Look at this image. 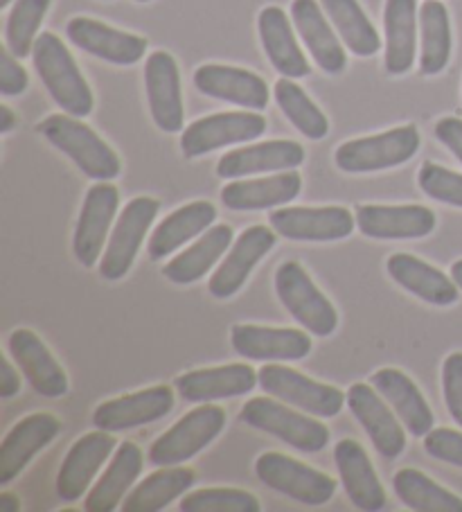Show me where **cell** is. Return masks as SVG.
Listing matches in <instances>:
<instances>
[{
    "mask_svg": "<svg viewBox=\"0 0 462 512\" xmlns=\"http://www.w3.org/2000/svg\"><path fill=\"white\" fill-rule=\"evenodd\" d=\"M34 68L41 77L43 86L48 88L52 100H55L68 116L86 118L91 116L95 107L93 91L84 75L79 73L73 55H70L66 43L52 32L39 34L32 50Z\"/></svg>",
    "mask_w": 462,
    "mask_h": 512,
    "instance_id": "obj_1",
    "label": "cell"
},
{
    "mask_svg": "<svg viewBox=\"0 0 462 512\" xmlns=\"http://www.w3.org/2000/svg\"><path fill=\"white\" fill-rule=\"evenodd\" d=\"M39 134L64 152L88 179L111 181L120 176V158L95 131L75 116H48L37 127Z\"/></svg>",
    "mask_w": 462,
    "mask_h": 512,
    "instance_id": "obj_2",
    "label": "cell"
},
{
    "mask_svg": "<svg viewBox=\"0 0 462 512\" xmlns=\"http://www.w3.org/2000/svg\"><path fill=\"white\" fill-rule=\"evenodd\" d=\"M239 418H242L244 425L280 438L282 443L298 449V452L318 454L330 443V429L321 420L291 411L289 406L275 402L271 397H253V400H248L242 406Z\"/></svg>",
    "mask_w": 462,
    "mask_h": 512,
    "instance_id": "obj_3",
    "label": "cell"
},
{
    "mask_svg": "<svg viewBox=\"0 0 462 512\" xmlns=\"http://www.w3.org/2000/svg\"><path fill=\"white\" fill-rule=\"evenodd\" d=\"M275 294L293 319L314 337H330L339 328V312L298 262H282L275 271Z\"/></svg>",
    "mask_w": 462,
    "mask_h": 512,
    "instance_id": "obj_4",
    "label": "cell"
},
{
    "mask_svg": "<svg viewBox=\"0 0 462 512\" xmlns=\"http://www.w3.org/2000/svg\"><path fill=\"white\" fill-rule=\"evenodd\" d=\"M422 138L415 125H404L377 136L354 138L336 149V167L348 174H370L390 170L411 161L420 152Z\"/></svg>",
    "mask_w": 462,
    "mask_h": 512,
    "instance_id": "obj_5",
    "label": "cell"
},
{
    "mask_svg": "<svg viewBox=\"0 0 462 512\" xmlns=\"http://www.w3.org/2000/svg\"><path fill=\"white\" fill-rule=\"evenodd\" d=\"M226 427V411L221 406L206 402L174 422L149 447V463L158 467L183 465L185 461L203 452Z\"/></svg>",
    "mask_w": 462,
    "mask_h": 512,
    "instance_id": "obj_6",
    "label": "cell"
},
{
    "mask_svg": "<svg viewBox=\"0 0 462 512\" xmlns=\"http://www.w3.org/2000/svg\"><path fill=\"white\" fill-rule=\"evenodd\" d=\"M255 474L271 490L305 506H323L336 492V481L330 474L280 452H266L257 458Z\"/></svg>",
    "mask_w": 462,
    "mask_h": 512,
    "instance_id": "obj_7",
    "label": "cell"
},
{
    "mask_svg": "<svg viewBox=\"0 0 462 512\" xmlns=\"http://www.w3.org/2000/svg\"><path fill=\"white\" fill-rule=\"evenodd\" d=\"M257 384L278 400L298 406L300 411L312 413L316 418L339 416L345 404V395L336 386L309 379L298 370L278 364V361H271V364L260 368Z\"/></svg>",
    "mask_w": 462,
    "mask_h": 512,
    "instance_id": "obj_8",
    "label": "cell"
},
{
    "mask_svg": "<svg viewBox=\"0 0 462 512\" xmlns=\"http://www.w3.org/2000/svg\"><path fill=\"white\" fill-rule=\"evenodd\" d=\"M158 210L161 203L151 197H136L124 206L100 260V276L104 280H122L131 271Z\"/></svg>",
    "mask_w": 462,
    "mask_h": 512,
    "instance_id": "obj_9",
    "label": "cell"
},
{
    "mask_svg": "<svg viewBox=\"0 0 462 512\" xmlns=\"http://www.w3.org/2000/svg\"><path fill=\"white\" fill-rule=\"evenodd\" d=\"M266 131V120L255 111H228L194 120L183 131L181 152L185 158L206 156L215 149L248 143Z\"/></svg>",
    "mask_w": 462,
    "mask_h": 512,
    "instance_id": "obj_10",
    "label": "cell"
},
{
    "mask_svg": "<svg viewBox=\"0 0 462 512\" xmlns=\"http://www.w3.org/2000/svg\"><path fill=\"white\" fill-rule=\"evenodd\" d=\"M118 203L120 192L109 181L97 183L86 192L73 235V251L82 267L91 269L100 260L115 213H118Z\"/></svg>",
    "mask_w": 462,
    "mask_h": 512,
    "instance_id": "obj_11",
    "label": "cell"
},
{
    "mask_svg": "<svg viewBox=\"0 0 462 512\" xmlns=\"http://www.w3.org/2000/svg\"><path fill=\"white\" fill-rule=\"evenodd\" d=\"M269 222L291 242H339L354 233L357 217L341 206L280 208L269 213Z\"/></svg>",
    "mask_w": 462,
    "mask_h": 512,
    "instance_id": "obj_12",
    "label": "cell"
},
{
    "mask_svg": "<svg viewBox=\"0 0 462 512\" xmlns=\"http://www.w3.org/2000/svg\"><path fill=\"white\" fill-rule=\"evenodd\" d=\"M275 242H278V233L266 226H248L246 231L237 237L235 244L230 246L224 262L219 264L217 271L210 278V294L217 300L233 298L239 289L246 285L251 278L253 269L260 264V260L269 253Z\"/></svg>",
    "mask_w": 462,
    "mask_h": 512,
    "instance_id": "obj_13",
    "label": "cell"
},
{
    "mask_svg": "<svg viewBox=\"0 0 462 512\" xmlns=\"http://www.w3.org/2000/svg\"><path fill=\"white\" fill-rule=\"evenodd\" d=\"M145 88L149 111L156 127L165 134H179L183 129V93L176 59L165 50L151 52L145 61Z\"/></svg>",
    "mask_w": 462,
    "mask_h": 512,
    "instance_id": "obj_14",
    "label": "cell"
},
{
    "mask_svg": "<svg viewBox=\"0 0 462 512\" xmlns=\"http://www.w3.org/2000/svg\"><path fill=\"white\" fill-rule=\"evenodd\" d=\"M118 449V440L113 438L111 431H91L77 440L68 449L64 463L57 474V497L61 501H77L82 499L86 490L91 488L95 474L100 467L109 461V456Z\"/></svg>",
    "mask_w": 462,
    "mask_h": 512,
    "instance_id": "obj_15",
    "label": "cell"
},
{
    "mask_svg": "<svg viewBox=\"0 0 462 512\" xmlns=\"http://www.w3.org/2000/svg\"><path fill=\"white\" fill-rule=\"evenodd\" d=\"M174 409L170 386H151L145 391L102 402L93 411V427L102 431H127L165 418Z\"/></svg>",
    "mask_w": 462,
    "mask_h": 512,
    "instance_id": "obj_16",
    "label": "cell"
},
{
    "mask_svg": "<svg viewBox=\"0 0 462 512\" xmlns=\"http://www.w3.org/2000/svg\"><path fill=\"white\" fill-rule=\"evenodd\" d=\"M345 404L350 406L352 416L366 429L372 445L384 458L402 456L406 449V434L399 425L397 413L390 411L375 386L352 384L345 393Z\"/></svg>",
    "mask_w": 462,
    "mask_h": 512,
    "instance_id": "obj_17",
    "label": "cell"
},
{
    "mask_svg": "<svg viewBox=\"0 0 462 512\" xmlns=\"http://www.w3.org/2000/svg\"><path fill=\"white\" fill-rule=\"evenodd\" d=\"M66 32L73 46L115 66L138 64L147 52V39L115 30L102 21L88 19V16H77V19L68 21Z\"/></svg>",
    "mask_w": 462,
    "mask_h": 512,
    "instance_id": "obj_18",
    "label": "cell"
},
{
    "mask_svg": "<svg viewBox=\"0 0 462 512\" xmlns=\"http://www.w3.org/2000/svg\"><path fill=\"white\" fill-rule=\"evenodd\" d=\"M230 343L239 357L253 361H300L312 352L307 332L264 325H233Z\"/></svg>",
    "mask_w": 462,
    "mask_h": 512,
    "instance_id": "obj_19",
    "label": "cell"
},
{
    "mask_svg": "<svg viewBox=\"0 0 462 512\" xmlns=\"http://www.w3.org/2000/svg\"><path fill=\"white\" fill-rule=\"evenodd\" d=\"M59 431L61 422L52 413H32L16 422L0 445V485L12 483Z\"/></svg>",
    "mask_w": 462,
    "mask_h": 512,
    "instance_id": "obj_20",
    "label": "cell"
},
{
    "mask_svg": "<svg viewBox=\"0 0 462 512\" xmlns=\"http://www.w3.org/2000/svg\"><path fill=\"white\" fill-rule=\"evenodd\" d=\"M435 213L426 206H357L359 231L372 240H420L435 231Z\"/></svg>",
    "mask_w": 462,
    "mask_h": 512,
    "instance_id": "obj_21",
    "label": "cell"
},
{
    "mask_svg": "<svg viewBox=\"0 0 462 512\" xmlns=\"http://www.w3.org/2000/svg\"><path fill=\"white\" fill-rule=\"evenodd\" d=\"M12 357L30 386L43 397H64L68 393V375L55 355L48 350L37 334L28 328H19L7 339Z\"/></svg>",
    "mask_w": 462,
    "mask_h": 512,
    "instance_id": "obj_22",
    "label": "cell"
},
{
    "mask_svg": "<svg viewBox=\"0 0 462 512\" xmlns=\"http://www.w3.org/2000/svg\"><path fill=\"white\" fill-rule=\"evenodd\" d=\"M194 86L203 95L237 104V107L244 109L262 111L269 104V86L260 75L244 68L206 64L194 73Z\"/></svg>",
    "mask_w": 462,
    "mask_h": 512,
    "instance_id": "obj_23",
    "label": "cell"
},
{
    "mask_svg": "<svg viewBox=\"0 0 462 512\" xmlns=\"http://www.w3.org/2000/svg\"><path fill=\"white\" fill-rule=\"evenodd\" d=\"M305 161V149L293 140H269L248 147L233 149L219 158L217 176L221 179H242L262 172L296 170Z\"/></svg>",
    "mask_w": 462,
    "mask_h": 512,
    "instance_id": "obj_24",
    "label": "cell"
},
{
    "mask_svg": "<svg viewBox=\"0 0 462 512\" xmlns=\"http://www.w3.org/2000/svg\"><path fill=\"white\" fill-rule=\"evenodd\" d=\"M257 384V373L248 364H228L217 368L190 370L174 379V388L183 400L206 404L251 393Z\"/></svg>",
    "mask_w": 462,
    "mask_h": 512,
    "instance_id": "obj_25",
    "label": "cell"
},
{
    "mask_svg": "<svg viewBox=\"0 0 462 512\" xmlns=\"http://www.w3.org/2000/svg\"><path fill=\"white\" fill-rule=\"evenodd\" d=\"M334 463L339 467V476L343 481L345 494L354 503V508L375 512L386 506V492L375 472V465L370 463L357 440L345 438L334 447Z\"/></svg>",
    "mask_w": 462,
    "mask_h": 512,
    "instance_id": "obj_26",
    "label": "cell"
},
{
    "mask_svg": "<svg viewBox=\"0 0 462 512\" xmlns=\"http://www.w3.org/2000/svg\"><path fill=\"white\" fill-rule=\"evenodd\" d=\"M302 190V179L298 172H282L266 179H235L221 190V203L235 213H257L284 206L298 197Z\"/></svg>",
    "mask_w": 462,
    "mask_h": 512,
    "instance_id": "obj_27",
    "label": "cell"
},
{
    "mask_svg": "<svg viewBox=\"0 0 462 512\" xmlns=\"http://www.w3.org/2000/svg\"><path fill=\"white\" fill-rule=\"evenodd\" d=\"M388 276L408 294L417 296L424 303L447 307L458 303V285L447 273L435 269L433 264L415 258L411 253H393L386 262Z\"/></svg>",
    "mask_w": 462,
    "mask_h": 512,
    "instance_id": "obj_28",
    "label": "cell"
},
{
    "mask_svg": "<svg viewBox=\"0 0 462 512\" xmlns=\"http://www.w3.org/2000/svg\"><path fill=\"white\" fill-rule=\"evenodd\" d=\"M291 19L318 68L325 70L327 75L343 73L348 66V57H345V50L332 25L327 23L321 5L316 0H293Z\"/></svg>",
    "mask_w": 462,
    "mask_h": 512,
    "instance_id": "obj_29",
    "label": "cell"
},
{
    "mask_svg": "<svg viewBox=\"0 0 462 512\" xmlns=\"http://www.w3.org/2000/svg\"><path fill=\"white\" fill-rule=\"evenodd\" d=\"M370 384L377 388L379 395L393 406L397 418L415 438H424L433 429L435 416L429 402L424 400L420 388L406 373L397 368H381L370 377Z\"/></svg>",
    "mask_w": 462,
    "mask_h": 512,
    "instance_id": "obj_30",
    "label": "cell"
},
{
    "mask_svg": "<svg viewBox=\"0 0 462 512\" xmlns=\"http://www.w3.org/2000/svg\"><path fill=\"white\" fill-rule=\"evenodd\" d=\"M257 30H260L266 57H269L278 73L291 79H300L312 73L307 57L302 55L298 41L293 37L289 16L284 14L282 7H264L260 19H257Z\"/></svg>",
    "mask_w": 462,
    "mask_h": 512,
    "instance_id": "obj_31",
    "label": "cell"
},
{
    "mask_svg": "<svg viewBox=\"0 0 462 512\" xmlns=\"http://www.w3.org/2000/svg\"><path fill=\"white\" fill-rule=\"evenodd\" d=\"M217 208L210 201H192L188 206L167 215L149 237L147 253L151 260H163L183 244L199 237L215 224Z\"/></svg>",
    "mask_w": 462,
    "mask_h": 512,
    "instance_id": "obj_32",
    "label": "cell"
},
{
    "mask_svg": "<svg viewBox=\"0 0 462 512\" xmlns=\"http://www.w3.org/2000/svg\"><path fill=\"white\" fill-rule=\"evenodd\" d=\"M233 237V228L226 224L210 226L197 242L165 264L163 276L174 285H192V282L201 280L224 258L226 249L233 244Z\"/></svg>",
    "mask_w": 462,
    "mask_h": 512,
    "instance_id": "obj_33",
    "label": "cell"
},
{
    "mask_svg": "<svg viewBox=\"0 0 462 512\" xmlns=\"http://www.w3.org/2000/svg\"><path fill=\"white\" fill-rule=\"evenodd\" d=\"M142 472V452L136 443H122L115 449L113 461L106 467L91 492L84 508L88 512H113L127 497V492Z\"/></svg>",
    "mask_w": 462,
    "mask_h": 512,
    "instance_id": "obj_34",
    "label": "cell"
},
{
    "mask_svg": "<svg viewBox=\"0 0 462 512\" xmlns=\"http://www.w3.org/2000/svg\"><path fill=\"white\" fill-rule=\"evenodd\" d=\"M386 57L390 75H404L415 64L417 41V5L415 0H386L384 10Z\"/></svg>",
    "mask_w": 462,
    "mask_h": 512,
    "instance_id": "obj_35",
    "label": "cell"
},
{
    "mask_svg": "<svg viewBox=\"0 0 462 512\" xmlns=\"http://www.w3.org/2000/svg\"><path fill=\"white\" fill-rule=\"evenodd\" d=\"M194 481H197V474L190 467H179V465H167L161 470L149 474L145 481L136 485L127 499L122 501L124 512H158L170 506L172 501L181 497L183 492H188Z\"/></svg>",
    "mask_w": 462,
    "mask_h": 512,
    "instance_id": "obj_36",
    "label": "cell"
},
{
    "mask_svg": "<svg viewBox=\"0 0 462 512\" xmlns=\"http://www.w3.org/2000/svg\"><path fill=\"white\" fill-rule=\"evenodd\" d=\"M420 70L422 75H438L451 59V21L440 0H426L420 7Z\"/></svg>",
    "mask_w": 462,
    "mask_h": 512,
    "instance_id": "obj_37",
    "label": "cell"
},
{
    "mask_svg": "<svg viewBox=\"0 0 462 512\" xmlns=\"http://www.w3.org/2000/svg\"><path fill=\"white\" fill-rule=\"evenodd\" d=\"M393 488L399 501L415 512H462V499L458 494L442 488L424 472L404 467L393 479Z\"/></svg>",
    "mask_w": 462,
    "mask_h": 512,
    "instance_id": "obj_38",
    "label": "cell"
},
{
    "mask_svg": "<svg viewBox=\"0 0 462 512\" xmlns=\"http://www.w3.org/2000/svg\"><path fill=\"white\" fill-rule=\"evenodd\" d=\"M325 14L339 32L345 46L357 57H372L379 50V34L359 0H321Z\"/></svg>",
    "mask_w": 462,
    "mask_h": 512,
    "instance_id": "obj_39",
    "label": "cell"
},
{
    "mask_svg": "<svg viewBox=\"0 0 462 512\" xmlns=\"http://www.w3.org/2000/svg\"><path fill=\"white\" fill-rule=\"evenodd\" d=\"M275 102L282 109L284 116L296 127L302 136L309 140H321L330 131V122H327L325 113L309 100L307 93L293 82L291 77H282L275 82Z\"/></svg>",
    "mask_w": 462,
    "mask_h": 512,
    "instance_id": "obj_40",
    "label": "cell"
},
{
    "mask_svg": "<svg viewBox=\"0 0 462 512\" xmlns=\"http://www.w3.org/2000/svg\"><path fill=\"white\" fill-rule=\"evenodd\" d=\"M50 7V0H16L14 10L7 16L5 41L14 57L25 59L32 55L37 32Z\"/></svg>",
    "mask_w": 462,
    "mask_h": 512,
    "instance_id": "obj_41",
    "label": "cell"
},
{
    "mask_svg": "<svg viewBox=\"0 0 462 512\" xmlns=\"http://www.w3.org/2000/svg\"><path fill=\"white\" fill-rule=\"evenodd\" d=\"M181 512H260L255 494L237 488L194 490L181 501Z\"/></svg>",
    "mask_w": 462,
    "mask_h": 512,
    "instance_id": "obj_42",
    "label": "cell"
},
{
    "mask_svg": "<svg viewBox=\"0 0 462 512\" xmlns=\"http://www.w3.org/2000/svg\"><path fill=\"white\" fill-rule=\"evenodd\" d=\"M417 183L426 197L453 208H462V174L451 172L442 165L424 163L417 172Z\"/></svg>",
    "mask_w": 462,
    "mask_h": 512,
    "instance_id": "obj_43",
    "label": "cell"
},
{
    "mask_svg": "<svg viewBox=\"0 0 462 512\" xmlns=\"http://www.w3.org/2000/svg\"><path fill=\"white\" fill-rule=\"evenodd\" d=\"M424 449L435 461L456 465L462 470V431L449 427L431 429L424 436Z\"/></svg>",
    "mask_w": 462,
    "mask_h": 512,
    "instance_id": "obj_44",
    "label": "cell"
},
{
    "mask_svg": "<svg viewBox=\"0 0 462 512\" xmlns=\"http://www.w3.org/2000/svg\"><path fill=\"white\" fill-rule=\"evenodd\" d=\"M442 393L444 404L453 422L462 427V352H451L442 364Z\"/></svg>",
    "mask_w": 462,
    "mask_h": 512,
    "instance_id": "obj_45",
    "label": "cell"
},
{
    "mask_svg": "<svg viewBox=\"0 0 462 512\" xmlns=\"http://www.w3.org/2000/svg\"><path fill=\"white\" fill-rule=\"evenodd\" d=\"M28 73L25 68L14 59L12 50H0V93L5 97H14L25 93L28 88Z\"/></svg>",
    "mask_w": 462,
    "mask_h": 512,
    "instance_id": "obj_46",
    "label": "cell"
},
{
    "mask_svg": "<svg viewBox=\"0 0 462 512\" xmlns=\"http://www.w3.org/2000/svg\"><path fill=\"white\" fill-rule=\"evenodd\" d=\"M435 138L449 149V152L462 163V120L460 118H442L435 125Z\"/></svg>",
    "mask_w": 462,
    "mask_h": 512,
    "instance_id": "obj_47",
    "label": "cell"
},
{
    "mask_svg": "<svg viewBox=\"0 0 462 512\" xmlns=\"http://www.w3.org/2000/svg\"><path fill=\"white\" fill-rule=\"evenodd\" d=\"M21 391V377L16 373V368L12 366L10 359H3V377H0V397L3 400H10L16 393Z\"/></svg>",
    "mask_w": 462,
    "mask_h": 512,
    "instance_id": "obj_48",
    "label": "cell"
},
{
    "mask_svg": "<svg viewBox=\"0 0 462 512\" xmlns=\"http://www.w3.org/2000/svg\"><path fill=\"white\" fill-rule=\"evenodd\" d=\"M16 122H19L16 113L3 104V107H0V134H10V131L16 127Z\"/></svg>",
    "mask_w": 462,
    "mask_h": 512,
    "instance_id": "obj_49",
    "label": "cell"
},
{
    "mask_svg": "<svg viewBox=\"0 0 462 512\" xmlns=\"http://www.w3.org/2000/svg\"><path fill=\"white\" fill-rule=\"evenodd\" d=\"M0 510H3V512L21 510V499L12 492H3V494H0Z\"/></svg>",
    "mask_w": 462,
    "mask_h": 512,
    "instance_id": "obj_50",
    "label": "cell"
},
{
    "mask_svg": "<svg viewBox=\"0 0 462 512\" xmlns=\"http://www.w3.org/2000/svg\"><path fill=\"white\" fill-rule=\"evenodd\" d=\"M451 278H453V282H456V285L462 289V260L453 262V267H451Z\"/></svg>",
    "mask_w": 462,
    "mask_h": 512,
    "instance_id": "obj_51",
    "label": "cell"
},
{
    "mask_svg": "<svg viewBox=\"0 0 462 512\" xmlns=\"http://www.w3.org/2000/svg\"><path fill=\"white\" fill-rule=\"evenodd\" d=\"M10 3H12V0H0V10H7V7H10Z\"/></svg>",
    "mask_w": 462,
    "mask_h": 512,
    "instance_id": "obj_52",
    "label": "cell"
},
{
    "mask_svg": "<svg viewBox=\"0 0 462 512\" xmlns=\"http://www.w3.org/2000/svg\"><path fill=\"white\" fill-rule=\"evenodd\" d=\"M136 3H151V0H136Z\"/></svg>",
    "mask_w": 462,
    "mask_h": 512,
    "instance_id": "obj_53",
    "label": "cell"
}]
</instances>
